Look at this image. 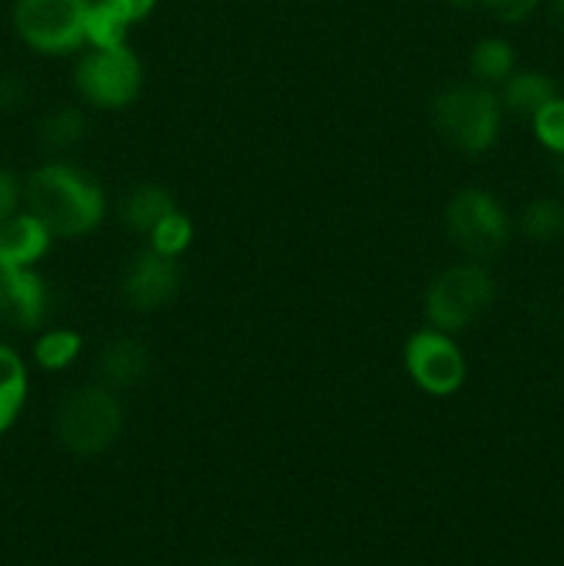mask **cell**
I'll return each mask as SVG.
<instances>
[{
    "instance_id": "obj_3",
    "label": "cell",
    "mask_w": 564,
    "mask_h": 566,
    "mask_svg": "<svg viewBox=\"0 0 564 566\" xmlns=\"http://www.w3.org/2000/svg\"><path fill=\"white\" fill-rule=\"evenodd\" d=\"M125 412L105 385H83L66 392L55 409L53 429L61 446L75 457H97L122 434Z\"/></svg>"
},
{
    "instance_id": "obj_7",
    "label": "cell",
    "mask_w": 564,
    "mask_h": 566,
    "mask_svg": "<svg viewBox=\"0 0 564 566\" xmlns=\"http://www.w3.org/2000/svg\"><path fill=\"white\" fill-rule=\"evenodd\" d=\"M77 94L100 111H122L136 103L144 86V70L130 48L92 50L72 72Z\"/></svg>"
},
{
    "instance_id": "obj_23",
    "label": "cell",
    "mask_w": 564,
    "mask_h": 566,
    "mask_svg": "<svg viewBox=\"0 0 564 566\" xmlns=\"http://www.w3.org/2000/svg\"><path fill=\"white\" fill-rule=\"evenodd\" d=\"M479 3L487 6L501 22L514 25V22H523L536 9L540 0H479Z\"/></svg>"
},
{
    "instance_id": "obj_29",
    "label": "cell",
    "mask_w": 564,
    "mask_h": 566,
    "mask_svg": "<svg viewBox=\"0 0 564 566\" xmlns=\"http://www.w3.org/2000/svg\"><path fill=\"white\" fill-rule=\"evenodd\" d=\"M0 324H6V307H3V293H0Z\"/></svg>"
},
{
    "instance_id": "obj_12",
    "label": "cell",
    "mask_w": 564,
    "mask_h": 566,
    "mask_svg": "<svg viewBox=\"0 0 564 566\" xmlns=\"http://www.w3.org/2000/svg\"><path fill=\"white\" fill-rule=\"evenodd\" d=\"M149 368H153V354L147 343L138 337H116L105 343L97 357V374L111 390L136 387L138 381L147 379Z\"/></svg>"
},
{
    "instance_id": "obj_14",
    "label": "cell",
    "mask_w": 564,
    "mask_h": 566,
    "mask_svg": "<svg viewBox=\"0 0 564 566\" xmlns=\"http://www.w3.org/2000/svg\"><path fill=\"white\" fill-rule=\"evenodd\" d=\"M28 401V368L20 354L0 340V437L17 423Z\"/></svg>"
},
{
    "instance_id": "obj_11",
    "label": "cell",
    "mask_w": 564,
    "mask_h": 566,
    "mask_svg": "<svg viewBox=\"0 0 564 566\" xmlns=\"http://www.w3.org/2000/svg\"><path fill=\"white\" fill-rule=\"evenodd\" d=\"M48 227L28 210H20L0 224V269H36L50 252Z\"/></svg>"
},
{
    "instance_id": "obj_21",
    "label": "cell",
    "mask_w": 564,
    "mask_h": 566,
    "mask_svg": "<svg viewBox=\"0 0 564 566\" xmlns=\"http://www.w3.org/2000/svg\"><path fill=\"white\" fill-rule=\"evenodd\" d=\"M194 243V221L182 210H171L164 221L155 224L149 232V249H155L164 258H180Z\"/></svg>"
},
{
    "instance_id": "obj_5",
    "label": "cell",
    "mask_w": 564,
    "mask_h": 566,
    "mask_svg": "<svg viewBox=\"0 0 564 566\" xmlns=\"http://www.w3.org/2000/svg\"><path fill=\"white\" fill-rule=\"evenodd\" d=\"M88 3L92 0H14L11 25L33 53H75L86 44Z\"/></svg>"
},
{
    "instance_id": "obj_28",
    "label": "cell",
    "mask_w": 564,
    "mask_h": 566,
    "mask_svg": "<svg viewBox=\"0 0 564 566\" xmlns=\"http://www.w3.org/2000/svg\"><path fill=\"white\" fill-rule=\"evenodd\" d=\"M453 6H459V9H468V6H473V3H479V0H451Z\"/></svg>"
},
{
    "instance_id": "obj_6",
    "label": "cell",
    "mask_w": 564,
    "mask_h": 566,
    "mask_svg": "<svg viewBox=\"0 0 564 566\" xmlns=\"http://www.w3.org/2000/svg\"><path fill=\"white\" fill-rule=\"evenodd\" d=\"M448 241L476 260H492L509 241V216L492 193L481 188H462L446 208Z\"/></svg>"
},
{
    "instance_id": "obj_10",
    "label": "cell",
    "mask_w": 564,
    "mask_h": 566,
    "mask_svg": "<svg viewBox=\"0 0 564 566\" xmlns=\"http://www.w3.org/2000/svg\"><path fill=\"white\" fill-rule=\"evenodd\" d=\"M6 324L33 329L48 313V287L33 269H0Z\"/></svg>"
},
{
    "instance_id": "obj_15",
    "label": "cell",
    "mask_w": 564,
    "mask_h": 566,
    "mask_svg": "<svg viewBox=\"0 0 564 566\" xmlns=\"http://www.w3.org/2000/svg\"><path fill=\"white\" fill-rule=\"evenodd\" d=\"M556 97V83L542 72H518L503 83L501 105L503 111H512L518 116H534L542 105Z\"/></svg>"
},
{
    "instance_id": "obj_8",
    "label": "cell",
    "mask_w": 564,
    "mask_h": 566,
    "mask_svg": "<svg viewBox=\"0 0 564 566\" xmlns=\"http://www.w3.org/2000/svg\"><path fill=\"white\" fill-rule=\"evenodd\" d=\"M404 368L424 392L448 398L462 390L468 379V359L457 346L453 335L426 326L412 332L404 343Z\"/></svg>"
},
{
    "instance_id": "obj_9",
    "label": "cell",
    "mask_w": 564,
    "mask_h": 566,
    "mask_svg": "<svg viewBox=\"0 0 564 566\" xmlns=\"http://www.w3.org/2000/svg\"><path fill=\"white\" fill-rule=\"evenodd\" d=\"M180 287V265L155 249H144L122 274V298L136 313H155L175 298Z\"/></svg>"
},
{
    "instance_id": "obj_1",
    "label": "cell",
    "mask_w": 564,
    "mask_h": 566,
    "mask_svg": "<svg viewBox=\"0 0 564 566\" xmlns=\"http://www.w3.org/2000/svg\"><path fill=\"white\" fill-rule=\"evenodd\" d=\"M28 213L36 216L53 238H83L105 219V193L86 171L64 160L39 166L22 186Z\"/></svg>"
},
{
    "instance_id": "obj_17",
    "label": "cell",
    "mask_w": 564,
    "mask_h": 566,
    "mask_svg": "<svg viewBox=\"0 0 564 566\" xmlns=\"http://www.w3.org/2000/svg\"><path fill=\"white\" fill-rule=\"evenodd\" d=\"M83 352V335L75 329H48L33 343V363L48 374L70 368Z\"/></svg>"
},
{
    "instance_id": "obj_2",
    "label": "cell",
    "mask_w": 564,
    "mask_h": 566,
    "mask_svg": "<svg viewBox=\"0 0 564 566\" xmlns=\"http://www.w3.org/2000/svg\"><path fill=\"white\" fill-rule=\"evenodd\" d=\"M501 116V99L481 83H453L431 103L437 133L462 155H484L498 142Z\"/></svg>"
},
{
    "instance_id": "obj_19",
    "label": "cell",
    "mask_w": 564,
    "mask_h": 566,
    "mask_svg": "<svg viewBox=\"0 0 564 566\" xmlns=\"http://www.w3.org/2000/svg\"><path fill=\"white\" fill-rule=\"evenodd\" d=\"M86 136V116L77 108H55L39 122L36 138L48 149H70Z\"/></svg>"
},
{
    "instance_id": "obj_20",
    "label": "cell",
    "mask_w": 564,
    "mask_h": 566,
    "mask_svg": "<svg viewBox=\"0 0 564 566\" xmlns=\"http://www.w3.org/2000/svg\"><path fill=\"white\" fill-rule=\"evenodd\" d=\"M520 230L529 241H558L564 235V205L556 199H536L520 216Z\"/></svg>"
},
{
    "instance_id": "obj_16",
    "label": "cell",
    "mask_w": 564,
    "mask_h": 566,
    "mask_svg": "<svg viewBox=\"0 0 564 566\" xmlns=\"http://www.w3.org/2000/svg\"><path fill=\"white\" fill-rule=\"evenodd\" d=\"M470 72L481 86L506 83L514 72V50L506 39L487 36L470 50Z\"/></svg>"
},
{
    "instance_id": "obj_18",
    "label": "cell",
    "mask_w": 564,
    "mask_h": 566,
    "mask_svg": "<svg viewBox=\"0 0 564 566\" xmlns=\"http://www.w3.org/2000/svg\"><path fill=\"white\" fill-rule=\"evenodd\" d=\"M130 22L122 20L103 0H92L86 11V44L92 50H116L127 44Z\"/></svg>"
},
{
    "instance_id": "obj_27",
    "label": "cell",
    "mask_w": 564,
    "mask_h": 566,
    "mask_svg": "<svg viewBox=\"0 0 564 566\" xmlns=\"http://www.w3.org/2000/svg\"><path fill=\"white\" fill-rule=\"evenodd\" d=\"M551 14L564 28V0H551Z\"/></svg>"
},
{
    "instance_id": "obj_25",
    "label": "cell",
    "mask_w": 564,
    "mask_h": 566,
    "mask_svg": "<svg viewBox=\"0 0 564 566\" xmlns=\"http://www.w3.org/2000/svg\"><path fill=\"white\" fill-rule=\"evenodd\" d=\"M103 3L108 6V9H114L125 22L138 25V22H144L153 14L158 0H103Z\"/></svg>"
},
{
    "instance_id": "obj_24",
    "label": "cell",
    "mask_w": 564,
    "mask_h": 566,
    "mask_svg": "<svg viewBox=\"0 0 564 566\" xmlns=\"http://www.w3.org/2000/svg\"><path fill=\"white\" fill-rule=\"evenodd\" d=\"M20 202H22V186L9 169L0 166V224L6 219H11L14 213H20Z\"/></svg>"
},
{
    "instance_id": "obj_4",
    "label": "cell",
    "mask_w": 564,
    "mask_h": 566,
    "mask_svg": "<svg viewBox=\"0 0 564 566\" xmlns=\"http://www.w3.org/2000/svg\"><path fill=\"white\" fill-rule=\"evenodd\" d=\"M495 302V280L481 263H457L440 271L426 291L429 326L457 335L473 326Z\"/></svg>"
},
{
    "instance_id": "obj_13",
    "label": "cell",
    "mask_w": 564,
    "mask_h": 566,
    "mask_svg": "<svg viewBox=\"0 0 564 566\" xmlns=\"http://www.w3.org/2000/svg\"><path fill=\"white\" fill-rule=\"evenodd\" d=\"M171 210H177V205L169 188L158 186V182H142V186L130 188V191L122 197L119 219L122 224L130 227L133 232L149 235V232L155 230V224L164 221Z\"/></svg>"
},
{
    "instance_id": "obj_22",
    "label": "cell",
    "mask_w": 564,
    "mask_h": 566,
    "mask_svg": "<svg viewBox=\"0 0 564 566\" xmlns=\"http://www.w3.org/2000/svg\"><path fill=\"white\" fill-rule=\"evenodd\" d=\"M531 122H534V133L536 138H540L542 147L564 158V97L556 94L551 103L542 105V108L531 116Z\"/></svg>"
},
{
    "instance_id": "obj_26",
    "label": "cell",
    "mask_w": 564,
    "mask_h": 566,
    "mask_svg": "<svg viewBox=\"0 0 564 566\" xmlns=\"http://www.w3.org/2000/svg\"><path fill=\"white\" fill-rule=\"evenodd\" d=\"M22 99V81L17 77H0V108H11Z\"/></svg>"
}]
</instances>
